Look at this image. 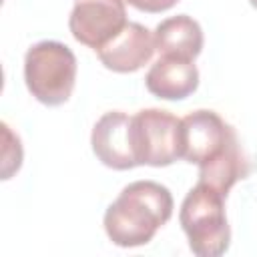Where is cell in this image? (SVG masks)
Returning <instances> with one entry per match:
<instances>
[{
    "label": "cell",
    "instance_id": "9c48e42d",
    "mask_svg": "<svg viewBox=\"0 0 257 257\" xmlns=\"http://www.w3.org/2000/svg\"><path fill=\"white\" fill-rule=\"evenodd\" d=\"M145 86L157 98L183 100L197 90L199 70L193 60L159 56L145 76Z\"/></svg>",
    "mask_w": 257,
    "mask_h": 257
},
{
    "label": "cell",
    "instance_id": "3957f363",
    "mask_svg": "<svg viewBox=\"0 0 257 257\" xmlns=\"http://www.w3.org/2000/svg\"><path fill=\"white\" fill-rule=\"evenodd\" d=\"M189 247L199 257H219L231 245V229L225 215V195L197 183L183 199L179 211Z\"/></svg>",
    "mask_w": 257,
    "mask_h": 257
},
{
    "label": "cell",
    "instance_id": "6da1fadb",
    "mask_svg": "<svg viewBox=\"0 0 257 257\" xmlns=\"http://www.w3.org/2000/svg\"><path fill=\"white\" fill-rule=\"evenodd\" d=\"M179 151L181 159L199 167V183L217 189L225 197L249 173L235 128L215 110L199 108L181 118Z\"/></svg>",
    "mask_w": 257,
    "mask_h": 257
},
{
    "label": "cell",
    "instance_id": "7c38bea8",
    "mask_svg": "<svg viewBox=\"0 0 257 257\" xmlns=\"http://www.w3.org/2000/svg\"><path fill=\"white\" fill-rule=\"evenodd\" d=\"M249 2H251V6H253V8H257V0H249Z\"/></svg>",
    "mask_w": 257,
    "mask_h": 257
},
{
    "label": "cell",
    "instance_id": "30bf717a",
    "mask_svg": "<svg viewBox=\"0 0 257 257\" xmlns=\"http://www.w3.org/2000/svg\"><path fill=\"white\" fill-rule=\"evenodd\" d=\"M155 48L161 56L195 60L203 50V30L187 14L165 18L155 28Z\"/></svg>",
    "mask_w": 257,
    "mask_h": 257
},
{
    "label": "cell",
    "instance_id": "8992f818",
    "mask_svg": "<svg viewBox=\"0 0 257 257\" xmlns=\"http://www.w3.org/2000/svg\"><path fill=\"white\" fill-rule=\"evenodd\" d=\"M126 22L122 0H76L68 18V28L76 42L100 50Z\"/></svg>",
    "mask_w": 257,
    "mask_h": 257
},
{
    "label": "cell",
    "instance_id": "7a4b0ae2",
    "mask_svg": "<svg viewBox=\"0 0 257 257\" xmlns=\"http://www.w3.org/2000/svg\"><path fill=\"white\" fill-rule=\"evenodd\" d=\"M173 215V195L157 181L128 183L104 213V231L118 247L147 245Z\"/></svg>",
    "mask_w": 257,
    "mask_h": 257
},
{
    "label": "cell",
    "instance_id": "8fae6325",
    "mask_svg": "<svg viewBox=\"0 0 257 257\" xmlns=\"http://www.w3.org/2000/svg\"><path fill=\"white\" fill-rule=\"evenodd\" d=\"M126 4H131L133 8L141 10V12H149V14H159L165 10H171L179 0H122Z\"/></svg>",
    "mask_w": 257,
    "mask_h": 257
},
{
    "label": "cell",
    "instance_id": "ba28073f",
    "mask_svg": "<svg viewBox=\"0 0 257 257\" xmlns=\"http://www.w3.org/2000/svg\"><path fill=\"white\" fill-rule=\"evenodd\" d=\"M131 116L120 110L104 112L92 126L90 145L96 159L114 171H126L137 167L128 137Z\"/></svg>",
    "mask_w": 257,
    "mask_h": 257
},
{
    "label": "cell",
    "instance_id": "5b68a950",
    "mask_svg": "<svg viewBox=\"0 0 257 257\" xmlns=\"http://www.w3.org/2000/svg\"><path fill=\"white\" fill-rule=\"evenodd\" d=\"M128 137L137 167H167L181 159V118L169 110H139L135 116H131Z\"/></svg>",
    "mask_w": 257,
    "mask_h": 257
},
{
    "label": "cell",
    "instance_id": "277c9868",
    "mask_svg": "<svg viewBox=\"0 0 257 257\" xmlns=\"http://www.w3.org/2000/svg\"><path fill=\"white\" fill-rule=\"evenodd\" d=\"M24 80L30 94L46 104H64L76 80V56L74 52L56 40H42L32 44L24 56Z\"/></svg>",
    "mask_w": 257,
    "mask_h": 257
},
{
    "label": "cell",
    "instance_id": "52a82bcc",
    "mask_svg": "<svg viewBox=\"0 0 257 257\" xmlns=\"http://www.w3.org/2000/svg\"><path fill=\"white\" fill-rule=\"evenodd\" d=\"M155 50V34L139 22H126L108 44L96 50V54L108 70L124 74L143 68L153 58Z\"/></svg>",
    "mask_w": 257,
    "mask_h": 257
}]
</instances>
